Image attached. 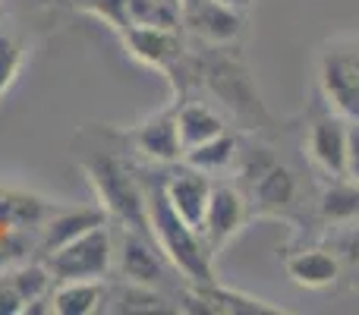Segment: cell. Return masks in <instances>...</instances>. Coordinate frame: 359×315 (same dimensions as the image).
Masks as SVG:
<instances>
[{"instance_id": "30bf717a", "label": "cell", "mask_w": 359, "mask_h": 315, "mask_svg": "<svg viewBox=\"0 0 359 315\" xmlns=\"http://www.w3.org/2000/svg\"><path fill=\"white\" fill-rule=\"evenodd\" d=\"M180 22L198 44H236L246 13L217 0H180Z\"/></svg>"}, {"instance_id": "5bb4252c", "label": "cell", "mask_w": 359, "mask_h": 315, "mask_svg": "<svg viewBox=\"0 0 359 315\" xmlns=\"http://www.w3.org/2000/svg\"><path fill=\"white\" fill-rule=\"evenodd\" d=\"M133 142H136L139 155H145L155 164H180L186 155L183 136H180V123H177V107H164V111L145 117L142 123L133 133Z\"/></svg>"}, {"instance_id": "9a60e30c", "label": "cell", "mask_w": 359, "mask_h": 315, "mask_svg": "<svg viewBox=\"0 0 359 315\" xmlns=\"http://www.w3.org/2000/svg\"><path fill=\"white\" fill-rule=\"evenodd\" d=\"M284 268L293 284L306 287V290H325V287L337 284V278L344 272V262L325 243V246H303L297 253H290L284 259Z\"/></svg>"}, {"instance_id": "7c38bea8", "label": "cell", "mask_w": 359, "mask_h": 315, "mask_svg": "<svg viewBox=\"0 0 359 315\" xmlns=\"http://www.w3.org/2000/svg\"><path fill=\"white\" fill-rule=\"evenodd\" d=\"M183 312H208V315H287L284 306H271L268 300L249 297L243 290H227L217 281L211 284H186L180 297Z\"/></svg>"}, {"instance_id": "5b68a950", "label": "cell", "mask_w": 359, "mask_h": 315, "mask_svg": "<svg viewBox=\"0 0 359 315\" xmlns=\"http://www.w3.org/2000/svg\"><path fill=\"white\" fill-rule=\"evenodd\" d=\"M114 272H117V278L133 281V284H145V287L170 293V297H177V303L183 297L186 284L177 287L180 272L161 253L155 236L142 234V230L120 227L117 224V230H114Z\"/></svg>"}, {"instance_id": "d4e9b609", "label": "cell", "mask_w": 359, "mask_h": 315, "mask_svg": "<svg viewBox=\"0 0 359 315\" xmlns=\"http://www.w3.org/2000/svg\"><path fill=\"white\" fill-rule=\"evenodd\" d=\"M328 246L337 253V259L344 262V268H359V221L331 227Z\"/></svg>"}, {"instance_id": "4316f807", "label": "cell", "mask_w": 359, "mask_h": 315, "mask_svg": "<svg viewBox=\"0 0 359 315\" xmlns=\"http://www.w3.org/2000/svg\"><path fill=\"white\" fill-rule=\"evenodd\" d=\"M25 309V303H22V297H19V290L13 287V281H10V274H0V315H19Z\"/></svg>"}, {"instance_id": "f1b7e54d", "label": "cell", "mask_w": 359, "mask_h": 315, "mask_svg": "<svg viewBox=\"0 0 359 315\" xmlns=\"http://www.w3.org/2000/svg\"><path fill=\"white\" fill-rule=\"evenodd\" d=\"M217 4H224V6H233V10L246 13V10H249V4H252V0H217Z\"/></svg>"}, {"instance_id": "9c48e42d", "label": "cell", "mask_w": 359, "mask_h": 315, "mask_svg": "<svg viewBox=\"0 0 359 315\" xmlns=\"http://www.w3.org/2000/svg\"><path fill=\"white\" fill-rule=\"evenodd\" d=\"M123 44L139 63L151 69H161L164 76H174L177 67L186 60L189 48L183 41V29H168V25H126L120 29Z\"/></svg>"}, {"instance_id": "2e32d148", "label": "cell", "mask_w": 359, "mask_h": 315, "mask_svg": "<svg viewBox=\"0 0 359 315\" xmlns=\"http://www.w3.org/2000/svg\"><path fill=\"white\" fill-rule=\"evenodd\" d=\"M107 221H111V217H107V211L101 208V205H86V208H67V211L57 208L54 215L48 217V224L38 230V259H44L48 253L67 246L69 240L82 236L92 227H101V224H107Z\"/></svg>"}, {"instance_id": "ba28073f", "label": "cell", "mask_w": 359, "mask_h": 315, "mask_svg": "<svg viewBox=\"0 0 359 315\" xmlns=\"http://www.w3.org/2000/svg\"><path fill=\"white\" fill-rule=\"evenodd\" d=\"M252 217L249 211V202L243 196V189L236 183H227V180H217L211 186V199H208V208H205V217H202V234L205 246L211 249V255H217L243 227L246 221Z\"/></svg>"}, {"instance_id": "3957f363", "label": "cell", "mask_w": 359, "mask_h": 315, "mask_svg": "<svg viewBox=\"0 0 359 315\" xmlns=\"http://www.w3.org/2000/svg\"><path fill=\"white\" fill-rule=\"evenodd\" d=\"M233 170L252 217H290L299 208V180L271 145L240 142Z\"/></svg>"}, {"instance_id": "603a6c76", "label": "cell", "mask_w": 359, "mask_h": 315, "mask_svg": "<svg viewBox=\"0 0 359 315\" xmlns=\"http://www.w3.org/2000/svg\"><path fill=\"white\" fill-rule=\"evenodd\" d=\"M6 274H10V281H13V287L19 290V297H22V303L29 306V303H38V300H44V297H50L54 293V287H57V281H54V274L48 272V265H44L41 259H29V262H19V265H13V268H4ZM25 312V309H22Z\"/></svg>"}, {"instance_id": "52a82bcc", "label": "cell", "mask_w": 359, "mask_h": 315, "mask_svg": "<svg viewBox=\"0 0 359 315\" xmlns=\"http://www.w3.org/2000/svg\"><path fill=\"white\" fill-rule=\"evenodd\" d=\"M44 265L57 284L63 281H104L114 272V227L111 221L86 230L67 246L44 255Z\"/></svg>"}, {"instance_id": "f546056e", "label": "cell", "mask_w": 359, "mask_h": 315, "mask_svg": "<svg viewBox=\"0 0 359 315\" xmlns=\"http://www.w3.org/2000/svg\"><path fill=\"white\" fill-rule=\"evenodd\" d=\"M174 4H180V0H174Z\"/></svg>"}, {"instance_id": "44dd1931", "label": "cell", "mask_w": 359, "mask_h": 315, "mask_svg": "<svg viewBox=\"0 0 359 315\" xmlns=\"http://www.w3.org/2000/svg\"><path fill=\"white\" fill-rule=\"evenodd\" d=\"M236 158H240V139L233 133H221V136L208 139L202 145H192L183 155L186 164L208 173V177H224L227 170H233Z\"/></svg>"}, {"instance_id": "8fae6325", "label": "cell", "mask_w": 359, "mask_h": 315, "mask_svg": "<svg viewBox=\"0 0 359 315\" xmlns=\"http://www.w3.org/2000/svg\"><path fill=\"white\" fill-rule=\"evenodd\" d=\"M347 145H350V120L341 114L325 111L312 117L306 130V155L312 167L322 170L325 177H347Z\"/></svg>"}, {"instance_id": "7402d4cb", "label": "cell", "mask_w": 359, "mask_h": 315, "mask_svg": "<svg viewBox=\"0 0 359 315\" xmlns=\"http://www.w3.org/2000/svg\"><path fill=\"white\" fill-rule=\"evenodd\" d=\"M104 281H63L50 293V309L57 315H92L101 309Z\"/></svg>"}, {"instance_id": "6da1fadb", "label": "cell", "mask_w": 359, "mask_h": 315, "mask_svg": "<svg viewBox=\"0 0 359 315\" xmlns=\"http://www.w3.org/2000/svg\"><path fill=\"white\" fill-rule=\"evenodd\" d=\"M145 189V205H149V227L161 253L170 259V265L180 272L186 284H211L215 278V255L205 246L202 234L192 224H186L170 205L164 192V173L139 170Z\"/></svg>"}, {"instance_id": "e0dca14e", "label": "cell", "mask_w": 359, "mask_h": 315, "mask_svg": "<svg viewBox=\"0 0 359 315\" xmlns=\"http://www.w3.org/2000/svg\"><path fill=\"white\" fill-rule=\"evenodd\" d=\"M101 309L107 312H183L177 297L145 284H133V281L117 278V284H104V300Z\"/></svg>"}, {"instance_id": "ffe728a7", "label": "cell", "mask_w": 359, "mask_h": 315, "mask_svg": "<svg viewBox=\"0 0 359 315\" xmlns=\"http://www.w3.org/2000/svg\"><path fill=\"white\" fill-rule=\"evenodd\" d=\"M318 217L328 227L359 221V183L350 177H331L318 192Z\"/></svg>"}, {"instance_id": "4fadbf2b", "label": "cell", "mask_w": 359, "mask_h": 315, "mask_svg": "<svg viewBox=\"0 0 359 315\" xmlns=\"http://www.w3.org/2000/svg\"><path fill=\"white\" fill-rule=\"evenodd\" d=\"M211 186H215V180H211L208 173L189 167L186 161L170 164L168 170H164V192H168L170 205H174L177 215L183 217L186 224H192L196 230L202 227L205 208H208V199H211Z\"/></svg>"}, {"instance_id": "8992f818", "label": "cell", "mask_w": 359, "mask_h": 315, "mask_svg": "<svg viewBox=\"0 0 359 315\" xmlns=\"http://www.w3.org/2000/svg\"><path fill=\"white\" fill-rule=\"evenodd\" d=\"M318 92L328 111L344 120H359V38H331L322 44L316 60Z\"/></svg>"}, {"instance_id": "83f0119b", "label": "cell", "mask_w": 359, "mask_h": 315, "mask_svg": "<svg viewBox=\"0 0 359 315\" xmlns=\"http://www.w3.org/2000/svg\"><path fill=\"white\" fill-rule=\"evenodd\" d=\"M347 177L359 183V120L350 123V145H347Z\"/></svg>"}, {"instance_id": "ac0fdd59", "label": "cell", "mask_w": 359, "mask_h": 315, "mask_svg": "<svg viewBox=\"0 0 359 315\" xmlns=\"http://www.w3.org/2000/svg\"><path fill=\"white\" fill-rule=\"evenodd\" d=\"M177 123H180V136H183V145L192 149V145H202L208 139L227 133V120H224L221 111L202 101L198 95H183L177 98Z\"/></svg>"}, {"instance_id": "cb8c5ba5", "label": "cell", "mask_w": 359, "mask_h": 315, "mask_svg": "<svg viewBox=\"0 0 359 315\" xmlns=\"http://www.w3.org/2000/svg\"><path fill=\"white\" fill-rule=\"evenodd\" d=\"M38 255V230L29 227H4L0 236V268H13Z\"/></svg>"}, {"instance_id": "484cf974", "label": "cell", "mask_w": 359, "mask_h": 315, "mask_svg": "<svg viewBox=\"0 0 359 315\" xmlns=\"http://www.w3.org/2000/svg\"><path fill=\"white\" fill-rule=\"evenodd\" d=\"M19 63H22V44L13 35L0 32V95L13 86V79L19 73Z\"/></svg>"}, {"instance_id": "7a4b0ae2", "label": "cell", "mask_w": 359, "mask_h": 315, "mask_svg": "<svg viewBox=\"0 0 359 315\" xmlns=\"http://www.w3.org/2000/svg\"><path fill=\"white\" fill-rule=\"evenodd\" d=\"M196 79L198 92H208L230 117L246 123V130H259L271 120L259 86L233 44H202V54H196Z\"/></svg>"}, {"instance_id": "277c9868", "label": "cell", "mask_w": 359, "mask_h": 315, "mask_svg": "<svg viewBox=\"0 0 359 315\" xmlns=\"http://www.w3.org/2000/svg\"><path fill=\"white\" fill-rule=\"evenodd\" d=\"M88 177H92L98 199H101V208L107 211L111 221H117L120 227L151 234L145 189H142V180H139L136 167L123 164V161L114 155H95L88 161Z\"/></svg>"}, {"instance_id": "d6986e66", "label": "cell", "mask_w": 359, "mask_h": 315, "mask_svg": "<svg viewBox=\"0 0 359 315\" xmlns=\"http://www.w3.org/2000/svg\"><path fill=\"white\" fill-rule=\"evenodd\" d=\"M54 211H57V205L48 202V199H41V196H35V192L0 186V227L41 230Z\"/></svg>"}]
</instances>
